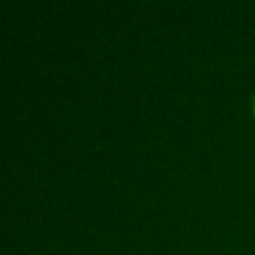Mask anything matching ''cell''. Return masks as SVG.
I'll use <instances>...</instances> for the list:
<instances>
[{
    "label": "cell",
    "mask_w": 255,
    "mask_h": 255,
    "mask_svg": "<svg viewBox=\"0 0 255 255\" xmlns=\"http://www.w3.org/2000/svg\"><path fill=\"white\" fill-rule=\"evenodd\" d=\"M251 108H253V116H255V94H253V100H251Z\"/></svg>",
    "instance_id": "1"
}]
</instances>
